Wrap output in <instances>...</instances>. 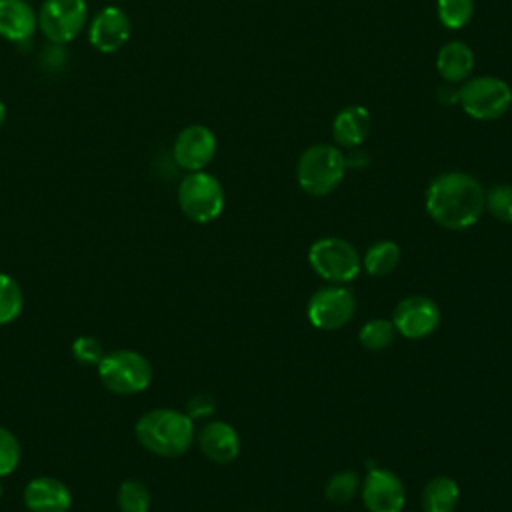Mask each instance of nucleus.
I'll return each instance as SVG.
<instances>
[{"mask_svg": "<svg viewBox=\"0 0 512 512\" xmlns=\"http://www.w3.org/2000/svg\"><path fill=\"white\" fill-rule=\"evenodd\" d=\"M484 186L466 172L438 174L426 188L424 206L428 216L446 230H466L484 212Z\"/></svg>", "mask_w": 512, "mask_h": 512, "instance_id": "1", "label": "nucleus"}, {"mask_svg": "<svg viewBox=\"0 0 512 512\" xmlns=\"http://www.w3.org/2000/svg\"><path fill=\"white\" fill-rule=\"evenodd\" d=\"M134 434L148 452L176 458L190 448L194 440V424L186 412L156 408L138 418Z\"/></svg>", "mask_w": 512, "mask_h": 512, "instance_id": "2", "label": "nucleus"}, {"mask_svg": "<svg viewBox=\"0 0 512 512\" xmlns=\"http://www.w3.org/2000/svg\"><path fill=\"white\" fill-rule=\"evenodd\" d=\"M346 156L338 146L312 144L308 146L296 164L298 186L314 198L332 194L346 174Z\"/></svg>", "mask_w": 512, "mask_h": 512, "instance_id": "3", "label": "nucleus"}, {"mask_svg": "<svg viewBox=\"0 0 512 512\" xmlns=\"http://www.w3.org/2000/svg\"><path fill=\"white\" fill-rule=\"evenodd\" d=\"M458 104L474 120H498L512 106V88L498 76L468 78L458 88Z\"/></svg>", "mask_w": 512, "mask_h": 512, "instance_id": "4", "label": "nucleus"}, {"mask_svg": "<svg viewBox=\"0 0 512 512\" xmlns=\"http://www.w3.org/2000/svg\"><path fill=\"white\" fill-rule=\"evenodd\" d=\"M178 206L188 220L208 224L224 210V188L216 176L204 170L188 172L178 186Z\"/></svg>", "mask_w": 512, "mask_h": 512, "instance_id": "5", "label": "nucleus"}, {"mask_svg": "<svg viewBox=\"0 0 512 512\" xmlns=\"http://www.w3.org/2000/svg\"><path fill=\"white\" fill-rule=\"evenodd\" d=\"M308 262L322 280L332 284H346L354 280L362 266L356 248L348 240L336 236L316 240L308 250Z\"/></svg>", "mask_w": 512, "mask_h": 512, "instance_id": "6", "label": "nucleus"}, {"mask_svg": "<svg viewBox=\"0 0 512 512\" xmlns=\"http://www.w3.org/2000/svg\"><path fill=\"white\" fill-rule=\"evenodd\" d=\"M96 368L102 384L114 394L142 392L152 380L150 362L136 350H114L104 354Z\"/></svg>", "mask_w": 512, "mask_h": 512, "instance_id": "7", "label": "nucleus"}, {"mask_svg": "<svg viewBox=\"0 0 512 512\" xmlns=\"http://www.w3.org/2000/svg\"><path fill=\"white\" fill-rule=\"evenodd\" d=\"M88 20L84 0H44L38 10V26L52 44L74 40Z\"/></svg>", "mask_w": 512, "mask_h": 512, "instance_id": "8", "label": "nucleus"}, {"mask_svg": "<svg viewBox=\"0 0 512 512\" xmlns=\"http://www.w3.org/2000/svg\"><path fill=\"white\" fill-rule=\"evenodd\" d=\"M354 312L356 298L342 284H332L316 290L306 306L308 320L318 330H338L352 320Z\"/></svg>", "mask_w": 512, "mask_h": 512, "instance_id": "9", "label": "nucleus"}, {"mask_svg": "<svg viewBox=\"0 0 512 512\" xmlns=\"http://www.w3.org/2000/svg\"><path fill=\"white\" fill-rule=\"evenodd\" d=\"M392 324L398 334L410 340L424 338L432 334L440 324V308L438 304L422 294L406 296L402 298L394 312H392Z\"/></svg>", "mask_w": 512, "mask_h": 512, "instance_id": "10", "label": "nucleus"}, {"mask_svg": "<svg viewBox=\"0 0 512 512\" xmlns=\"http://www.w3.org/2000/svg\"><path fill=\"white\" fill-rule=\"evenodd\" d=\"M362 502L368 512H402L406 502V490L402 480L386 470L372 468L360 484Z\"/></svg>", "mask_w": 512, "mask_h": 512, "instance_id": "11", "label": "nucleus"}, {"mask_svg": "<svg viewBox=\"0 0 512 512\" xmlns=\"http://www.w3.org/2000/svg\"><path fill=\"white\" fill-rule=\"evenodd\" d=\"M216 154V136L208 126L190 124L182 128L172 146L174 162L188 170L198 172L204 170Z\"/></svg>", "mask_w": 512, "mask_h": 512, "instance_id": "12", "label": "nucleus"}, {"mask_svg": "<svg viewBox=\"0 0 512 512\" xmlns=\"http://www.w3.org/2000/svg\"><path fill=\"white\" fill-rule=\"evenodd\" d=\"M130 30L132 24L128 14L118 6H106L98 10L92 18L88 28V40L96 50L110 54L120 50L128 42Z\"/></svg>", "mask_w": 512, "mask_h": 512, "instance_id": "13", "label": "nucleus"}, {"mask_svg": "<svg viewBox=\"0 0 512 512\" xmlns=\"http://www.w3.org/2000/svg\"><path fill=\"white\" fill-rule=\"evenodd\" d=\"M24 504L30 512H68L72 506V494L64 482L40 476L26 484Z\"/></svg>", "mask_w": 512, "mask_h": 512, "instance_id": "14", "label": "nucleus"}, {"mask_svg": "<svg viewBox=\"0 0 512 512\" xmlns=\"http://www.w3.org/2000/svg\"><path fill=\"white\" fill-rule=\"evenodd\" d=\"M198 446L202 454L216 464H228L240 454L238 432L222 420H214L202 426L198 434Z\"/></svg>", "mask_w": 512, "mask_h": 512, "instance_id": "15", "label": "nucleus"}, {"mask_svg": "<svg viewBox=\"0 0 512 512\" xmlns=\"http://www.w3.org/2000/svg\"><path fill=\"white\" fill-rule=\"evenodd\" d=\"M372 116L366 106L352 104L342 108L332 122V138L338 148H358L370 134Z\"/></svg>", "mask_w": 512, "mask_h": 512, "instance_id": "16", "label": "nucleus"}, {"mask_svg": "<svg viewBox=\"0 0 512 512\" xmlns=\"http://www.w3.org/2000/svg\"><path fill=\"white\" fill-rule=\"evenodd\" d=\"M38 26V14L26 0H0V36L10 42H26Z\"/></svg>", "mask_w": 512, "mask_h": 512, "instance_id": "17", "label": "nucleus"}, {"mask_svg": "<svg viewBox=\"0 0 512 512\" xmlns=\"http://www.w3.org/2000/svg\"><path fill=\"white\" fill-rule=\"evenodd\" d=\"M436 70L444 82L462 84L474 70V52L462 40L446 42L436 56Z\"/></svg>", "mask_w": 512, "mask_h": 512, "instance_id": "18", "label": "nucleus"}, {"mask_svg": "<svg viewBox=\"0 0 512 512\" xmlns=\"http://www.w3.org/2000/svg\"><path fill=\"white\" fill-rule=\"evenodd\" d=\"M458 500V482L450 476H436L424 486L420 504L424 512H454Z\"/></svg>", "mask_w": 512, "mask_h": 512, "instance_id": "19", "label": "nucleus"}, {"mask_svg": "<svg viewBox=\"0 0 512 512\" xmlns=\"http://www.w3.org/2000/svg\"><path fill=\"white\" fill-rule=\"evenodd\" d=\"M398 262H400V248L392 240H380L372 244L362 258V266L366 268V272L378 278L394 272Z\"/></svg>", "mask_w": 512, "mask_h": 512, "instance_id": "20", "label": "nucleus"}, {"mask_svg": "<svg viewBox=\"0 0 512 512\" xmlns=\"http://www.w3.org/2000/svg\"><path fill=\"white\" fill-rule=\"evenodd\" d=\"M358 490H360V476L354 470H340L328 478L324 486V498L336 506H344L354 500Z\"/></svg>", "mask_w": 512, "mask_h": 512, "instance_id": "21", "label": "nucleus"}, {"mask_svg": "<svg viewBox=\"0 0 512 512\" xmlns=\"http://www.w3.org/2000/svg\"><path fill=\"white\" fill-rule=\"evenodd\" d=\"M396 338V328L392 324V320H386V318H374V320H368L360 332H358V340L360 344L366 348V350H372V352H380V350H386Z\"/></svg>", "mask_w": 512, "mask_h": 512, "instance_id": "22", "label": "nucleus"}, {"mask_svg": "<svg viewBox=\"0 0 512 512\" xmlns=\"http://www.w3.org/2000/svg\"><path fill=\"white\" fill-rule=\"evenodd\" d=\"M438 20L448 30L464 28L474 14V0H436Z\"/></svg>", "mask_w": 512, "mask_h": 512, "instance_id": "23", "label": "nucleus"}, {"mask_svg": "<svg viewBox=\"0 0 512 512\" xmlns=\"http://www.w3.org/2000/svg\"><path fill=\"white\" fill-rule=\"evenodd\" d=\"M22 304L24 298L18 282L12 276L0 272V324H8L18 318Z\"/></svg>", "mask_w": 512, "mask_h": 512, "instance_id": "24", "label": "nucleus"}, {"mask_svg": "<svg viewBox=\"0 0 512 512\" xmlns=\"http://www.w3.org/2000/svg\"><path fill=\"white\" fill-rule=\"evenodd\" d=\"M118 508L120 512H148L150 492L140 480H124L118 488Z\"/></svg>", "mask_w": 512, "mask_h": 512, "instance_id": "25", "label": "nucleus"}, {"mask_svg": "<svg viewBox=\"0 0 512 512\" xmlns=\"http://www.w3.org/2000/svg\"><path fill=\"white\" fill-rule=\"evenodd\" d=\"M484 210H488L498 222L512 224V184H494L486 190Z\"/></svg>", "mask_w": 512, "mask_h": 512, "instance_id": "26", "label": "nucleus"}, {"mask_svg": "<svg viewBox=\"0 0 512 512\" xmlns=\"http://www.w3.org/2000/svg\"><path fill=\"white\" fill-rule=\"evenodd\" d=\"M20 462V444L16 436L0 426V478L14 472Z\"/></svg>", "mask_w": 512, "mask_h": 512, "instance_id": "27", "label": "nucleus"}, {"mask_svg": "<svg viewBox=\"0 0 512 512\" xmlns=\"http://www.w3.org/2000/svg\"><path fill=\"white\" fill-rule=\"evenodd\" d=\"M72 356L84 366H98L104 358L102 344L92 336H80L72 342Z\"/></svg>", "mask_w": 512, "mask_h": 512, "instance_id": "28", "label": "nucleus"}, {"mask_svg": "<svg viewBox=\"0 0 512 512\" xmlns=\"http://www.w3.org/2000/svg\"><path fill=\"white\" fill-rule=\"evenodd\" d=\"M68 62V54L64 50V44H52L46 46L40 54V64L50 70V72H56V70H62Z\"/></svg>", "mask_w": 512, "mask_h": 512, "instance_id": "29", "label": "nucleus"}, {"mask_svg": "<svg viewBox=\"0 0 512 512\" xmlns=\"http://www.w3.org/2000/svg\"><path fill=\"white\" fill-rule=\"evenodd\" d=\"M214 398L210 396V394H206V392H200V394H196V396H192L190 400H188V408H186V414L194 420V418H204V416H208V414H212L214 412Z\"/></svg>", "mask_w": 512, "mask_h": 512, "instance_id": "30", "label": "nucleus"}, {"mask_svg": "<svg viewBox=\"0 0 512 512\" xmlns=\"http://www.w3.org/2000/svg\"><path fill=\"white\" fill-rule=\"evenodd\" d=\"M438 102L444 104V106H454V104H458V86H456V84H450V82H444V84L438 88Z\"/></svg>", "mask_w": 512, "mask_h": 512, "instance_id": "31", "label": "nucleus"}, {"mask_svg": "<svg viewBox=\"0 0 512 512\" xmlns=\"http://www.w3.org/2000/svg\"><path fill=\"white\" fill-rule=\"evenodd\" d=\"M4 120H6V106H4V102L0 100V126L4 124Z\"/></svg>", "mask_w": 512, "mask_h": 512, "instance_id": "32", "label": "nucleus"}, {"mask_svg": "<svg viewBox=\"0 0 512 512\" xmlns=\"http://www.w3.org/2000/svg\"><path fill=\"white\" fill-rule=\"evenodd\" d=\"M0 498H2V484H0Z\"/></svg>", "mask_w": 512, "mask_h": 512, "instance_id": "33", "label": "nucleus"}]
</instances>
